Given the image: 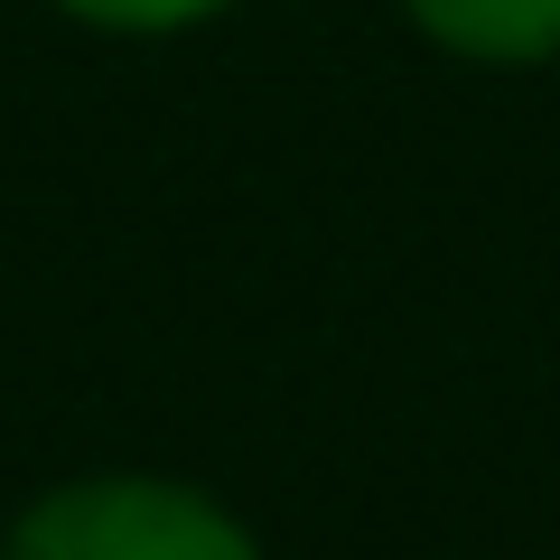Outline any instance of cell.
<instances>
[{
    "mask_svg": "<svg viewBox=\"0 0 560 560\" xmlns=\"http://www.w3.org/2000/svg\"><path fill=\"white\" fill-rule=\"evenodd\" d=\"M10 560H261L234 514L160 477H94L47 495L20 523Z\"/></svg>",
    "mask_w": 560,
    "mask_h": 560,
    "instance_id": "obj_1",
    "label": "cell"
},
{
    "mask_svg": "<svg viewBox=\"0 0 560 560\" xmlns=\"http://www.w3.org/2000/svg\"><path fill=\"white\" fill-rule=\"evenodd\" d=\"M411 20L458 57H495V66L560 57V0H411Z\"/></svg>",
    "mask_w": 560,
    "mask_h": 560,
    "instance_id": "obj_2",
    "label": "cell"
},
{
    "mask_svg": "<svg viewBox=\"0 0 560 560\" xmlns=\"http://www.w3.org/2000/svg\"><path fill=\"white\" fill-rule=\"evenodd\" d=\"M66 10H84L103 28H187L206 10H224V0H66Z\"/></svg>",
    "mask_w": 560,
    "mask_h": 560,
    "instance_id": "obj_3",
    "label": "cell"
}]
</instances>
